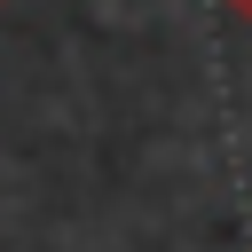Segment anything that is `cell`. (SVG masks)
<instances>
[{"mask_svg":"<svg viewBox=\"0 0 252 252\" xmlns=\"http://www.w3.org/2000/svg\"><path fill=\"white\" fill-rule=\"evenodd\" d=\"M220 8H228V16H244V24H252V0H220Z\"/></svg>","mask_w":252,"mask_h":252,"instance_id":"cell-1","label":"cell"}]
</instances>
